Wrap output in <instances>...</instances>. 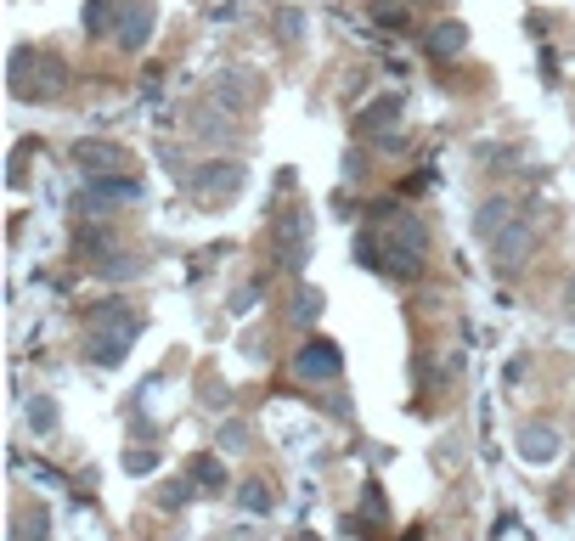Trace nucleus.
<instances>
[{
  "label": "nucleus",
  "mask_w": 575,
  "mask_h": 541,
  "mask_svg": "<svg viewBox=\"0 0 575 541\" xmlns=\"http://www.w3.org/2000/svg\"><path fill=\"white\" fill-rule=\"evenodd\" d=\"M113 6H125V0H91V6H85V29L108 34L113 29Z\"/></svg>",
  "instance_id": "f3484780"
},
{
  "label": "nucleus",
  "mask_w": 575,
  "mask_h": 541,
  "mask_svg": "<svg viewBox=\"0 0 575 541\" xmlns=\"http://www.w3.org/2000/svg\"><path fill=\"white\" fill-rule=\"evenodd\" d=\"M237 192H243V164H209V170H198V186H192V198L203 209H215V203L237 198Z\"/></svg>",
  "instance_id": "0eeeda50"
},
{
  "label": "nucleus",
  "mask_w": 575,
  "mask_h": 541,
  "mask_svg": "<svg viewBox=\"0 0 575 541\" xmlns=\"http://www.w3.org/2000/svg\"><path fill=\"white\" fill-rule=\"evenodd\" d=\"M356 254L384 277H418L423 260H429V237H423L418 220H395V226H378V232L361 237Z\"/></svg>",
  "instance_id": "f03ea898"
},
{
  "label": "nucleus",
  "mask_w": 575,
  "mask_h": 541,
  "mask_svg": "<svg viewBox=\"0 0 575 541\" xmlns=\"http://www.w3.org/2000/svg\"><path fill=\"white\" fill-rule=\"evenodd\" d=\"M305 254H311V226H305V215H282L277 226H271V260H277L282 271H305Z\"/></svg>",
  "instance_id": "39448f33"
},
{
  "label": "nucleus",
  "mask_w": 575,
  "mask_h": 541,
  "mask_svg": "<svg viewBox=\"0 0 575 541\" xmlns=\"http://www.w3.org/2000/svg\"><path fill=\"white\" fill-rule=\"evenodd\" d=\"M91 203H96V209L141 203V181H130V175H102V181H91Z\"/></svg>",
  "instance_id": "9d476101"
},
{
  "label": "nucleus",
  "mask_w": 575,
  "mask_h": 541,
  "mask_svg": "<svg viewBox=\"0 0 575 541\" xmlns=\"http://www.w3.org/2000/svg\"><path fill=\"white\" fill-rule=\"evenodd\" d=\"M519 457L525 463H553L559 457V429L553 423H519Z\"/></svg>",
  "instance_id": "6e6552de"
},
{
  "label": "nucleus",
  "mask_w": 575,
  "mask_h": 541,
  "mask_svg": "<svg viewBox=\"0 0 575 541\" xmlns=\"http://www.w3.org/2000/svg\"><path fill=\"white\" fill-rule=\"evenodd\" d=\"M74 164L91 175V181H102V175L125 170V153H119V147H102V141H85V147H74Z\"/></svg>",
  "instance_id": "1a4fd4ad"
},
{
  "label": "nucleus",
  "mask_w": 575,
  "mask_h": 541,
  "mask_svg": "<svg viewBox=\"0 0 575 541\" xmlns=\"http://www.w3.org/2000/svg\"><path fill=\"white\" fill-rule=\"evenodd\" d=\"M153 463H158V451H125V468H130V474H147Z\"/></svg>",
  "instance_id": "5701e85b"
},
{
  "label": "nucleus",
  "mask_w": 575,
  "mask_h": 541,
  "mask_svg": "<svg viewBox=\"0 0 575 541\" xmlns=\"http://www.w3.org/2000/svg\"><path fill=\"white\" fill-rule=\"evenodd\" d=\"M277 34L288 40V46H294L299 34H305V17H299V12H282V17H277Z\"/></svg>",
  "instance_id": "4be33fe9"
},
{
  "label": "nucleus",
  "mask_w": 575,
  "mask_h": 541,
  "mask_svg": "<svg viewBox=\"0 0 575 541\" xmlns=\"http://www.w3.org/2000/svg\"><path fill=\"white\" fill-rule=\"evenodd\" d=\"M294 372L305 378V384H333L344 372V356H339V344L333 339H311V344H299V356H294Z\"/></svg>",
  "instance_id": "423d86ee"
},
{
  "label": "nucleus",
  "mask_w": 575,
  "mask_h": 541,
  "mask_svg": "<svg viewBox=\"0 0 575 541\" xmlns=\"http://www.w3.org/2000/svg\"><path fill=\"white\" fill-rule=\"evenodd\" d=\"M29 423H34V434H51V429H57V401H51V395H34V401H29Z\"/></svg>",
  "instance_id": "dca6fc26"
},
{
  "label": "nucleus",
  "mask_w": 575,
  "mask_h": 541,
  "mask_svg": "<svg viewBox=\"0 0 575 541\" xmlns=\"http://www.w3.org/2000/svg\"><path fill=\"white\" fill-rule=\"evenodd\" d=\"M395 119H401V96H384V102H373V108L356 119V136H378V141H384V136H395V130H389Z\"/></svg>",
  "instance_id": "9b49d317"
},
{
  "label": "nucleus",
  "mask_w": 575,
  "mask_h": 541,
  "mask_svg": "<svg viewBox=\"0 0 575 541\" xmlns=\"http://www.w3.org/2000/svg\"><path fill=\"white\" fill-rule=\"evenodd\" d=\"M474 226H480L485 248H491V260H497L502 271H519V265L530 260V248H536V220L513 198H485Z\"/></svg>",
  "instance_id": "f257e3e1"
},
{
  "label": "nucleus",
  "mask_w": 575,
  "mask_h": 541,
  "mask_svg": "<svg viewBox=\"0 0 575 541\" xmlns=\"http://www.w3.org/2000/svg\"><path fill=\"white\" fill-rule=\"evenodd\" d=\"M192 480H198V485H209V491H220V485H226V474H220V463L209 457V451H203L198 463H192Z\"/></svg>",
  "instance_id": "6ab92c4d"
},
{
  "label": "nucleus",
  "mask_w": 575,
  "mask_h": 541,
  "mask_svg": "<svg viewBox=\"0 0 575 541\" xmlns=\"http://www.w3.org/2000/svg\"><path fill=\"white\" fill-rule=\"evenodd\" d=\"M51 536V525H46V513L40 508H29V513H17L12 519V541H46Z\"/></svg>",
  "instance_id": "ddd939ff"
},
{
  "label": "nucleus",
  "mask_w": 575,
  "mask_h": 541,
  "mask_svg": "<svg viewBox=\"0 0 575 541\" xmlns=\"http://www.w3.org/2000/svg\"><path fill=\"white\" fill-rule=\"evenodd\" d=\"M187 502H192V480H170V485H164V491H158V508H187Z\"/></svg>",
  "instance_id": "aec40b11"
},
{
  "label": "nucleus",
  "mask_w": 575,
  "mask_h": 541,
  "mask_svg": "<svg viewBox=\"0 0 575 541\" xmlns=\"http://www.w3.org/2000/svg\"><path fill=\"white\" fill-rule=\"evenodd\" d=\"M153 34V0H125V23H119V40L125 46H141Z\"/></svg>",
  "instance_id": "f8f14e48"
},
{
  "label": "nucleus",
  "mask_w": 575,
  "mask_h": 541,
  "mask_svg": "<svg viewBox=\"0 0 575 541\" xmlns=\"http://www.w3.org/2000/svg\"><path fill=\"white\" fill-rule=\"evenodd\" d=\"M254 440V429L243 418H232V423H220V446H232V451H243Z\"/></svg>",
  "instance_id": "412c9836"
},
{
  "label": "nucleus",
  "mask_w": 575,
  "mask_h": 541,
  "mask_svg": "<svg viewBox=\"0 0 575 541\" xmlns=\"http://www.w3.org/2000/svg\"><path fill=\"white\" fill-rule=\"evenodd\" d=\"M237 502H243V508H249V513H271V508H277V491H271V485H265V480H249V485H243V496H237Z\"/></svg>",
  "instance_id": "2eb2a0df"
},
{
  "label": "nucleus",
  "mask_w": 575,
  "mask_h": 541,
  "mask_svg": "<svg viewBox=\"0 0 575 541\" xmlns=\"http://www.w3.org/2000/svg\"><path fill=\"white\" fill-rule=\"evenodd\" d=\"M141 333V316L125 305H108V310H96L91 316V339H85V356L96 361V367H119L125 361V350L136 344Z\"/></svg>",
  "instance_id": "7ed1b4c3"
},
{
  "label": "nucleus",
  "mask_w": 575,
  "mask_h": 541,
  "mask_svg": "<svg viewBox=\"0 0 575 541\" xmlns=\"http://www.w3.org/2000/svg\"><path fill=\"white\" fill-rule=\"evenodd\" d=\"M463 40H468V34L457 29V23H440V29L429 34V51H435V57H457V51H463Z\"/></svg>",
  "instance_id": "4468645a"
},
{
  "label": "nucleus",
  "mask_w": 575,
  "mask_h": 541,
  "mask_svg": "<svg viewBox=\"0 0 575 541\" xmlns=\"http://www.w3.org/2000/svg\"><path fill=\"white\" fill-rule=\"evenodd\" d=\"M322 316V294L316 288H294V322L305 327V322H316Z\"/></svg>",
  "instance_id": "a211bd4d"
},
{
  "label": "nucleus",
  "mask_w": 575,
  "mask_h": 541,
  "mask_svg": "<svg viewBox=\"0 0 575 541\" xmlns=\"http://www.w3.org/2000/svg\"><path fill=\"white\" fill-rule=\"evenodd\" d=\"M68 85V68L57 57H34V51H17L12 57V91L17 96H57Z\"/></svg>",
  "instance_id": "20e7f679"
}]
</instances>
